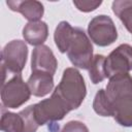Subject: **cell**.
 Segmentation results:
<instances>
[{"mask_svg": "<svg viewBox=\"0 0 132 132\" xmlns=\"http://www.w3.org/2000/svg\"><path fill=\"white\" fill-rule=\"evenodd\" d=\"M67 56L74 66L81 69H89L93 60V46L82 29H73Z\"/></svg>", "mask_w": 132, "mask_h": 132, "instance_id": "cell-2", "label": "cell"}, {"mask_svg": "<svg viewBox=\"0 0 132 132\" xmlns=\"http://www.w3.org/2000/svg\"><path fill=\"white\" fill-rule=\"evenodd\" d=\"M33 111L37 124L42 126L47 123L62 120L70 109L58 94L53 92L50 98L33 104Z\"/></svg>", "mask_w": 132, "mask_h": 132, "instance_id": "cell-5", "label": "cell"}, {"mask_svg": "<svg viewBox=\"0 0 132 132\" xmlns=\"http://www.w3.org/2000/svg\"><path fill=\"white\" fill-rule=\"evenodd\" d=\"M7 6L13 10L22 13L25 19L30 22L39 21L44 12V8L41 2L36 0H25V1H6Z\"/></svg>", "mask_w": 132, "mask_h": 132, "instance_id": "cell-11", "label": "cell"}, {"mask_svg": "<svg viewBox=\"0 0 132 132\" xmlns=\"http://www.w3.org/2000/svg\"><path fill=\"white\" fill-rule=\"evenodd\" d=\"M31 91L21 74H15L8 81L2 84L1 101L3 107L18 108L27 102L30 98Z\"/></svg>", "mask_w": 132, "mask_h": 132, "instance_id": "cell-6", "label": "cell"}, {"mask_svg": "<svg viewBox=\"0 0 132 132\" xmlns=\"http://www.w3.org/2000/svg\"><path fill=\"white\" fill-rule=\"evenodd\" d=\"M60 132H89V129L79 121H70L62 128Z\"/></svg>", "mask_w": 132, "mask_h": 132, "instance_id": "cell-19", "label": "cell"}, {"mask_svg": "<svg viewBox=\"0 0 132 132\" xmlns=\"http://www.w3.org/2000/svg\"><path fill=\"white\" fill-rule=\"evenodd\" d=\"M101 1H73V4L77 7V9L85 12L95 10L98 6L101 5Z\"/></svg>", "mask_w": 132, "mask_h": 132, "instance_id": "cell-20", "label": "cell"}, {"mask_svg": "<svg viewBox=\"0 0 132 132\" xmlns=\"http://www.w3.org/2000/svg\"><path fill=\"white\" fill-rule=\"evenodd\" d=\"M132 70V46L121 44L105 58L106 76L111 77L119 73H128Z\"/></svg>", "mask_w": 132, "mask_h": 132, "instance_id": "cell-8", "label": "cell"}, {"mask_svg": "<svg viewBox=\"0 0 132 132\" xmlns=\"http://www.w3.org/2000/svg\"><path fill=\"white\" fill-rule=\"evenodd\" d=\"M105 93L114 103L116 101L132 96V76L129 73H119L109 77Z\"/></svg>", "mask_w": 132, "mask_h": 132, "instance_id": "cell-9", "label": "cell"}, {"mask_svg": "<svg viewBox=\"0 0 132 132\" xmlns=\"http://www.w3.org/2000/svg\"><path fill=\"white\" fill-rule=\"evenodd\" d=\"M54 92L58 94L70 110L78 108L87 94L82 75L75 68H66L63 72L61 81Z\"/></svg>", "mask_w": 132, "mask_h": 132, "instance_id": "cell-1", "label": "cell"}, {"mask_svg": "<svg viewBox=\"0 0 132 132\" xmlns=\"http://www.w3.org/2000/svg\"><path fill=\"white\" fill-rule=\"evenodd\" d=\"M28 56V47L22 40L8 42L1 53V66L3 73V84L5 82L6 72L21 74L25 67Z\"/></svg>", "mask_w": 132, "mask_h": 132, "instance_id": "cell-3", "label": "cell"}, {"mask_svg": "<svg viewBox=\"0 0 132 132\" xmlns=\"http://www.w3.org/2000/svg\"><path fill=\"white\" fill-rule=\"evenodd\" d=\"M58 66L57 59L55 58L52 50L46 45H39L33 50L31 59V70L43 71L51 74H55Z\"/></svg>", "mask_w": 132, "mask_h": 132, "instance_id": "cell-10", "label": "cell"}, {"mask_svg": "<svg viewBox=\"0 0 132 132\" xmlns=\"http://www.w3.org/2000/svg\"><path fill=\"white\" fill-rule=\"evenodd\" d=\"M47 25L42 21L29 22L23 29V36L25 40L32 45H42L47 38Z\"/></svg>", "mask_w": 132, "mask_h": 132, "instance_id": "cell-13", "label": "cell"}, {"mask_svg": "<svg viewBox=\"0 0 132 132\" xmlns=\"http://www.w3.org/2000/svg\"><path fill=\"white\" fill-rule=\"evenodd\" d=\"M112 11L132 34V1L117 0L112 2Z\"/></svg>", "mask_w": 132, "mask_h": 132, "instance_id": "cell-16", "label": "cell"}, {"mask_svg": "<svg viewBox=\"0 0 132 132\" xmlns=\"http://www.w3.org/2000/svg\"><path fill=\"white\" fill-rule=\"evenodd\" d=\"M93 108L96 113L102 117H111L113 116L114 105L113 102L107 97L105 90L100 89L94 98L93 101Z\"/></svg>", "mask_w": 132, "mask_h": 132, "instance_id": "cell-17", "label": "cell"}, {"mask_svg": "<svg viewBox=\"0 0 132 132\" xmlns=\"http://www.w3.org/2000/svg\"><path fill=\"white\" fill-rule=\"evenodd\" d=\"M53 74L43 71H34L30 75L27 84L33 94L36 97H43L52 92L54 88Z\"/></svg>", "mask_w": 132, "mask_h": 132, "instance_id": "cell-12", "label": "cell"}, {"mask_svg": "<svg viewBox=\"0 0 132 132\" xmlns=\"http://www.w3.org/2000/svg\"><path fill=\"white\" fill-rule=\"evenodd\" d=\"M113 118L124 127H132V96L122 98L113 103Z\"/></svg>", "mask_w": 132, "mask_h": 132, "instance_id": "cell-14", "label": "cell"}, {"mask_svg": "<svg viewBox=\"0 0 132 132\" xmlns=\"http://www.w3.org/2000/svg\"><path fill=\"white\" fill-rule=\"evenodd\" d=\"M88 34L91 40L99 46L110 45L118 38L113 21L104 14L97 15L91 20L88 26Z\"/></svg>", "mask_w": 132, "mask_h": 132, "instance_id": "cell-7", "label": "cell"}, {"mask_svg": "<svg viewBox=\"0 0 132 132\" xmlns=\"http://www.w3.org/2000/svg\"><path fill=\"white\" fill-rule=\"evenodd\" d=\"M73 27L66 21H62L59 23L55 30L54 38H55V43L58 47V50L61 53H66L68 51V46L72 37L73 33Z\"/></svg>", "mask_w": 132, "mask_h": 132, "instance_id": "cell-15", "label": "cell"}, {"mask_svg": "<svg viewBox=\"0 0 132 132\" xmlns=\"http://www.w3.org/2000/svg\"><path fill=\"white\" fill-rule=\"evenodd\" d=\"M0 127L3 132H36L39 125L34 117L33 105L26 107L19 113L2 108Z\"/></svg>", "mask_w": 132, "mask_h": 132, "instance_id": "cell-4", "label": "cell"}, {"mask_svg": "<svg viewBox=\"0 0 132 132\" xmlns=\"http://www.w3.org/2000/svg\"><path fill=\"white\" fill-rule=\"evenodd\" d=\"M88 70L90 79L93 84L96 85L105 79L107 77L105 71V57L102 55H95Z\"/></svg>", "mask_w": 132, "mask_h": 132, "instance_id": "cell-18", "label": "cell"}]
</instances>
